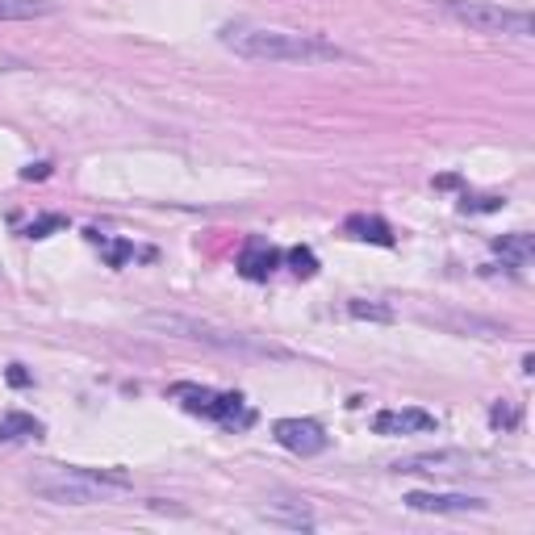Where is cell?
Returning a JSON list of instances; mask_svg holds the SVG:
<instances>
[{
    "label": "cell",
    "instance_id": "6da1fadb",
    "mask_svg": "<svg viewBox=\"0 0 535 535\" xmlns=\"http://www.w3.org/2000/svg\"><path fill=\"white\" fill-rule=\"evenodd\" d=\"M218 42L230 55H239L247 63H352L356 55L343 51L339 42L322 34H301V30H276V26H255V21H226L218 30Z\"/></svg>",
    "mask_w": 535,
    "mask_h": 535
},
{
    "label": "cell",
    "instance_id": "7a4b0ae2",
    "mask_svg": "<svg viewBox=\"0 0 535 535\" xmlns=\"http://www.w3.org/2000/svg\"><path fill=\"white\" fill-rule=\"evenodd\" d=\"M130 490V477L118 469H88V464H63V469L34 477V494L55 506H92L109 494Z\"/></svg>",
    "mask_w": 535,
    "mask_h": 535
},
{
    "label": "cell",
    "instance_id": "3957f363",
    "mask_svg": "<svg viewBox=\"0 0 535 535\" xmlns=\"http://www.w3.org/2000/svg\"><path fill=\"white\" fill-rule=\"evenodd\" d=\"M147 331L159 335H176V339H189V343H205V347H218V352H247V356H289L285 347L264 343V339H251L243 331H226L214 327V322H201L193 314H147L143 318Z\"/></svg>",
    "mask_w": 535,
    "mask_h": 535
},
{
    "label": "cell",
    "instance_id": "277c9868",
    "mask_svg": "<svg viewBox=\"0 0 535 535\" xmlns=\"http://www.w3.org/2000/svg\"><path fill=\"white\" fill-rule=\"evenodd\" d=\"M435 9L473 34H494V38L535 34V21L527 9H506V5H494V0H435Z\"/></svg>",
    "mask_w": 535,
    "mask_h": 535
},
{
    "label": "cell",
    "instance_id": "5b68a950",
    "mask_svg": "<svg viewBox=\"0 0 535 535\" xmlns=\"http://www.w3.org/2000/svg\"><path fill=\"white\" fill-rule=\"evenodd\" d=\"M172 398H180L184 410L214 418V423H222V427H251V418H255L239 393H214V389H197V385H172Z\"/></svg>",
    "mask_w": 535,
    "mask_h": 535
},
{
    "label": "cell",
    "instance_id": "8992f818",
    "mask_svg": "<svg viewBox=\"0 0 535 535\" xmlns=\"http://www.w3.org/2000/svg\"><path fill=\"white\" fill-rule=\"evenodd\" d=\"M272 435H276V444L289 448L293 456H318L331 448V435L322 431L314 418H281V423L272 427Z\"/></svg>",
    "mask_w": 535,
    "mask_h": 535
},
{
    "label": "cell",
    "instance_id": "52a82bcc",
    "mask_svg": "<svg viewBox=\"0 0 535 535\" xmlns=\"http://www.w3.org/2000/svg\"><path fill=\"white\" fill-rule=\"evenodd\" d=\"M435 414L418 410V406H406V410H381L377 418H372V431L377 435H427L435 431Z\"/></svg>",
    "mask_w": 535,
    "mask_h": 535
},
{
    "label": "cell",
    "instance_id": "ba28073f",
    "mask_svg": "<svg viewBox=\"0 0 535 535\" xmlns=\"http://www.w3.org/2000/svg\"><path fill=\"white\" fill-rule=\"evenodd\" d=\"M406 506L423 510V515H477L485 510V502L469 494H406Z\"/></svg>",
    "mask_w": 535,
    "mask_h": 535
},
{
    "label": "cell",
    "instance_id": "9c48e42d",
    "mask_svg": "<svg viewBox=\"0 0 535 535\" xmlns=\"http://www.w3.org/2000/svg\"><path fill=\"white\" fill-rule=\"evenodd\" d=\"M276 264H281V251L251 239L243 251H239V272L247 276V281H268V276L276 272Z\"/></svg>",
    "mask_w": 535,
    "mask_h": 535
},
{
    "label": "cell",
    "instance_id": "30bf717a",
    "mask_svg": "<svg viewBox=\"0 0 535 535\" xmlns=\"http://www.w3.org/2000/svg\"><path fill=\"white\" fill-rule=\"evenodd\" d=\"M452 464H464L456 452H414L406 460H393V473H452Z\"/></svg>",
    "mask_w": 535,
    "mask_h": 535
},
{
    "label": "cell",
    "instance_id": "8fae6325",
    "mask_svg": "<svg viewBox=\"0 0 535 535\" xmlns=\"http://www.w3.org/2000/svg\"><path fill=\"white\" fill-rule=\"evenodd\" d=\"M55 13H59V0H0V21H38Z\"/></svg>",
    "mask_w": 535,
    "mask_h": 535
},
{
    "label": "cell",
    "instance_id": "7c38bea8",
    "mask_svg": "<svg viewBox=\"0 0 535 535\" xmlns=\"http://www.w3.org/2000/svg\"><path fill=\"white\" fill-rule=\"evenodd\" d=\"M0 439H5V444H21V439H42V423H38L34 414L13 410V414L0 418Z\"/></svg>",
    "mask_w": 535,
    "mask_h": 535
},
{
    "label": "cell",
    "instance_id": "4fadbf2b",
    "mask_svg": "<svg viewBox=\"0 0 535 535\" xmlns=\"http://www.w3.org/2000/svg\"><path fill=\"white\" fill-rule=\"evenodd\" d=\"M347 235H352V239H364V243H381V247L393 243L389 222H385V218H364V214L347 218Z\"/></svg>",
    "mask_w": 535,
    "mask_h": 535
},
{
    "label": "cell",
    "instance_id": "5bb4252c",
    "mask_svg": "<svg viewBox=\"0 0 535 535\" xmlns=\"http://www.w3.org/2000/svg\"><path fill=\"white\" fill-rule=\"evenodd\" d=\"M494 251H502L506 260H515V264H527L535 255V239L527 235V230H510V235L494 239Z\"/></svg>",
    "mask_w": 535,
    "mask_h": 535
},
{
    "label": "cell",
    "instance_id": "9a60e30c",
    "mask_svg": "<svg viewBox=\"0 0 535 535\" xmlns=\"http://www.w3.org/2000/svg\"><path fill=\"white\" fill-rule=\"evenodd\" d=\"M264 519H268V523H285V527H306V531L314 527V515H310L306 506H301V510H276V506H268Z\"/></svg>",
    "mask_w": 535,
    "mask_h": 535
},
{
    "label": "cell",
    "instance_id": "2e32d148",
    "mask_svg": "<svg viewBox=\"0 0 535 535\" xmlns=\"http://www.w3.org/2000/svg\"><path fill=\"white\" fill-rule=\"evenodd\" d=\"M347 314L352 318H368V322H393L389 306H377V301H347Z\"/></svg>",
    "mask_w": 535,
    "mask_h": 535
},
{
    "label": "cell",
    "instance_id": "e0dca14e",
    "mask_svg": "<svg viewBox=\"0 0 535 535\" xmlns=\"http://www.w3.org/2000/svg\"><path fill=\"white\" fill-rule=\"evenodd\" d=\"M519 406H510V402H498L494 410H490V427H498V431H515L519 427Z\"/></svg>",
    "mask_w": 535,
    "mask_h": 535
},
{
    "label": "cell",
    "instance_id": "ac0fdd59",
    "mask_svg": "<svg viewBox=\"0 0 535 535\" xmlns=\"http://www.w3.org/2000/svg\"><path fill=\"white\" fill-rule=\"evenodd\" d=\"M289 264H293L297 276H306V281H310V276L318 272V255H314L310 247H293V251H289Z\"/></svg>",
    "mask_w": 535,
    "mask_h": 535
},
{
    "label": "cell",
    "instance_id": "d6986e66",
    "mask_svg": "<svg viewBox=\"0 0 535 535\" xmlns=\"http://www.w3.org/2000/svg\"><path fill=\"white\" fill-rule=\"evenodd\" d=\"M502 205H506L502 197H473V201L464 197V214H485V209H502Z\"/></svg>",
    "mask_w": 535,
    "mask_h": 535
},
{
    "label": "cell",
    "instance_id": "ffe728a7",
    "mask_svg": "<svg viewBox=\"0 0 535 535\" xmlns=\"http://www.w3.org/2000/svg\"><path fill=\"white\" fill-rule=\"evenodd\" d=\"M63 226V218H38L34 226H26V239H46L51 230H59Z\"/></svg>",
    "mask_w": 535,
    "mask_h": 535
},
{
    "label": "cell",
    "instance_id": "44dd1931",
    "mask_svg": "<svg viewBox=\"0 0 535 535\" xmlns=\"http://www.w3.org/2000/svg\"><path fill=\"white\" fill-rule=\"evenodd\" d=\"M9 381H13V385H26L30 377H26V372H21V364H13V368H9Z\"/></svg>",
    "mask_w": 535,
    "mask_h": 535
},
{
    "label": "cell",
    "instance_id": "7402d4cb",
    "mask_svg": "<svg viewBox=\"0 0 535 535\" xmlns=\"http://www.w3.org/2000/svg\"><path fill=\"white\" fill-rule=\"evenodd\" d=\"M17 67H21L17 59H0V72H17Z\"/></svg>",
    "mask_w": 535,
    "mask_h": 535
}]
</instances>
